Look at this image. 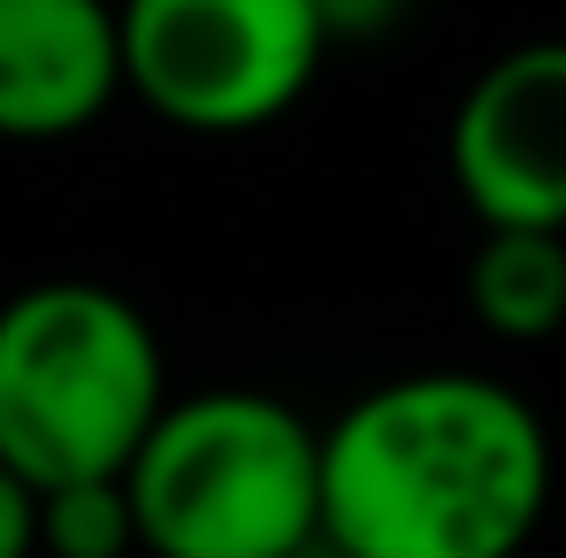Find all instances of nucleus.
Returning a JSON list of instances; mask_svg holds the SVG:
<instances>
[{
    "mask_svg": "<svg viewBox=\"0 0 566 558\" xmlns=\"http://www.w3.org/2000/svg\"><path fill=\"white\" fill-rule=\"evenodd\" d=\"M138 558H314L322 429L253 382L169 398L123 466Z\"/></svg>",
    "mask_w": 566,
    "mask_h": 558,
    "instance_id": "2",
    "label": "nucleus"
},
{
    "mask_svg": "<svg viewBox=\"0 0 566 558\" xmlns=\"http://www.w3.org/2000/svg\"><path fill=\"white\" fill-rule=\"evenodd\" d=\"M406 8H413V0H314L329 46H337V39H382V31H398Z\"/></svg>",
    "mask_w": 566,
    "mask_h": 558,
    "instance_id": "10",
    "label": "nucleus"
},
{
    "mask_svg": "<svg viewBox=\"0 0 566 558\" xmlns=\"http://www.w3.org/2000/svg\"><path fill=\"white\" fill-rule=\"evenodd\" d=\"M39 558H138L123 474H77L39 489Z\"/></svg>",
    "mask_w": 566,
    "mask_h": 558,
    "instance_id": "8",
    "label": "nucleus"
},
{
    "mask_svg": "<svg viewBox=\"0 0 566 558\" xmlns=\"http://www.w3.org/2000/svg\"><path fill=\"white\" fill-rule=\"evenodd\" d=\"M123 99L115 0H0V138L54 146Z\"/></svg>",
    "mask_w": 566,
    "mask_h": 558,
    "instance_id": "6",
    "label": "nucleus"
},
{
    "mask_svg": "<svg viewBox=\"0 0 566 558\" xmlns=\"http://www.w3.org/2000/svg\"><path fill=\"white\" fill-rule=\"evenodd\" d=\"M123 93L191 138H245L314 93L329 31L314 0H115Z\"/></svg>",
    "mask_w": 566,
    "mask_h": 558,
    "instance_id": "4",
    "label": "nucleus"
},
{
    "mask_svg": "<svg viewBox=\"0 0 566 558\" xmlns=\"http://www.w3.org/2000/svg\"><path fill=\"white\" fill-rule=\"evenodd\" d=\"M468 306L497 345H544L566 329V230L482 222L468 261Z\"/></svg>",
    "mask_w": 566,
    "mask_h": 558,
    "instance_id": "7",
    "label": "nucleus"
},
{
    "mask_svg": "<svg viewBox=\"0 0 566 558\" xmlns=\"http://www.w3.org/2000/svg\"><path fill=\"white\" fill-rule=\"evenodd\" d=\"M544 513L552 429L497 375H390L322 421V558H521Z\"/></svg>",
    "mask_w": 566,
    "mask_h": 558,
    "instance_id": "1",
    "label": "nucleus"
},
{
    "mask_svg": "<svg viewBox=\"0 0 566 558\" xmlns=\"http://www.w3.org/2000/svg\"><path fill=\"white\" fill-rule=\"evenodd\" d=\"M0 558H39V482L0 460Z\"/></svg>",
    "mask_w": 566,
    "mask_h": 558,
    "instance_id": "9",
    "label": "nucleus"
},
{
    "mask_svg": "<svg viewBox=\"0 0 566 558\" xmlns=\"http://www.w3.org/2000/svg\"><path fill=\"white\" fill-rule=\"evenodd\" d=\"M444 154L474 222L566 230V39L482 62L452 107Z\"/></svg>",
    "mask_w": 566,
    "mask_h": 558,
    "instance_id": "5",
    "label": "nucleus"
},
{
    "mask_svg": "<svg viewBox=\"0 0 566 558\" xmlns=\"http://www.w3.org/2000/svg\"><path fill=\"white\" fill-rule=\"evenodd\" d=\"M169 406V352L115 283L54 276L0 298V460L23 482L123 474Z\"/></svg>",
    "mask_w": 566,
    "mask_h": 558,
    "instance_id": "3",
    "label": "nucleus"
}]
</instances>
